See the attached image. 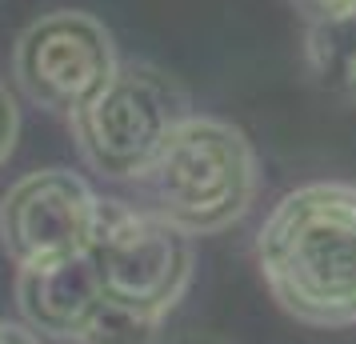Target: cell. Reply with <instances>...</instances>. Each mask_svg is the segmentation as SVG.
Masks as SVG:
<instances>
[{"label": "cell", "mask_w": 356, "mask_h": 344, "mask_svg": "<svg viewBox=\"0 0 356 344\" xmlns=\"http://www.w3.org/2000/svg\"><path fill=\"white\" fill-rule=\"evenodd\" d=\"M305 60L324 97L356 108V4L337 17L308 20Z\"/></svg>", "instance_id": "cell-8"}, {"label": "cell", "mask_w": 356, "mask_h": 344, "mask_svg": "<svg viewBox=\"0 0 356 344\" xmlns=\"http://www.w3.org/2000/svg\"><path fill=\"white\" fill-rule=\"evenodd\" d=\"M292 4H296V13H305V20H324L353 8L356 0H292Z\"/></svg>", "instance_id": "cell-11"}, {"label": "cell", "mask_w": 356, "mask_h": 344, "mask_svg": "<svg viewBox=\"0 0 356 344\" xmlns=\"http://www.w3.org/2000/svg\"><path fill=\"white\" fill-rule=\"evenodd\" d=\"M257 264L292 320L356 325V184L312 181L284 193L257 232Z\"/></svg>", "instance_id": "cell-1"}, {"label": "cell", "mask_w": 356, "mask_h": 344, "mask_svg": "<svg viewBox=\"0 0 356 344\" xmlns=\"http://www.w3.org/2000/svg\"><path fill=\"white\" fill-rule=\"evenodd\" d=\"M84 256L108 304L156 325L184 300L196 272L193 236L129 200H100V220Z\"/></svg>", "instance_id": "cell-4"}, {"label": "cell", "mask_w": 356, "mask_h": 344, "mask_svg": "<svg viewBox=\"0 0 356 344\" xmlns=\"http://www.w3.org/2000/svg\"><path fill=\"white\" fill-rule=\"evenodd\" d=\"M136 193L148 213L184 236H216L241 224L257 204V148L232 120L188 113L136 181Z\"/></svg>", "instance_id": "cell-2"}, {"label": "cell", "mask_w": 356, "mask_h": 344, "mask_svg": "<svg viewBox=\"0 0 356 344\" xmlns=\"http://www.w3.org/2000/svg\"><path fill=\"white\" fill-rule=\"evenodd\" d=\"M17 136H20V104H17V97L8 92V84L0 81V164L13 156Z\"/></svg>", "instance_id": "cell-10"}, {"label": "cell", "mask_w": 356, "mask_h": 344, "mask_svg": "<svg viewBox=\"0 0 356 344\" xmlns=\"http://www.w3.org/2000/svg\"><path fill=\"white\" fill-rule=\"evenodd\" d=\"M188 113L193 100L177 76L148 60H120L113 81L68 116V124L88 172L113 184H136Z\"/></svg>", "instance_id": "cell-3"}, {"label": "cell", "mask_w": 356, "mask_h": 344, "mask_svg": "<svg viewBox=\"0 0 356 344\" xmlns=\"http://www.w3.org/2000/svg\"><path fill=\"white\" fill-rule=\"evenodd\" d=\"M156 332H161L156 320H140V316L116 309V304H104L97 325L88 328V336L81 344H152Z\"/></svg>", "instance_id": "cell-9"}, {"label": "cell", "mask_w": 356, "mask_h": 344, "mask_svg": "<svg viewBox=\"0 0 356 344\" xmlns=\"http://www.w3.org/2000/svg\"><path fill=\"white\" fill-rule=\"evenodd\" d=\"M100 220L97 188L72 168H36L0 197V248L20 268L81 261Z\"/></svg>", "instance_id": "cell-6"}, {"label": "cell", "mask_w": 356, "mask_h": 344, "mask_svg": "<svg viewBox=\"0 0 356 344\" xmlns=\"http://www.w3.org/2000/svg\"><path fill=\"white\" fill-rule=\"evenodd\" d=\"M108 300L100 293L88 256L65 261L52 268H20L17 272V309L20 325H29L40 341L81 344L97 325Z\"/></svg>", "instance_id": "cell-7"}, {"label": "cell", "mask_w": 356, "mask_h": 344, "mask_svg": "<svg viewBox=\"0 0 356 344\" xmlns=\"http://www.w3.org/2000/svg\"><path fill=\"white\" fill-rule=\"evenodd\" d=\"M0 344H44L29 325H17V320H0Z\"/></svg>", "instance_id": "cell-12"}, {"label": "cell", "mask_w": 356, "mask_h": 344, "mask_svg": "<svg viewBox=\"0 0 356 344\" xmlns=\"http://www.w3.org/2000/svg\"><path fill=\"white\" fill-rule=\"evenodd\" d=\"M116 65L120 56L113 33L81 8L40 13L13 44L17 88L36 108L56 116L81 113L113 81Z\"/></svg>", "instance_id": "cell-5"}]
</instances>
